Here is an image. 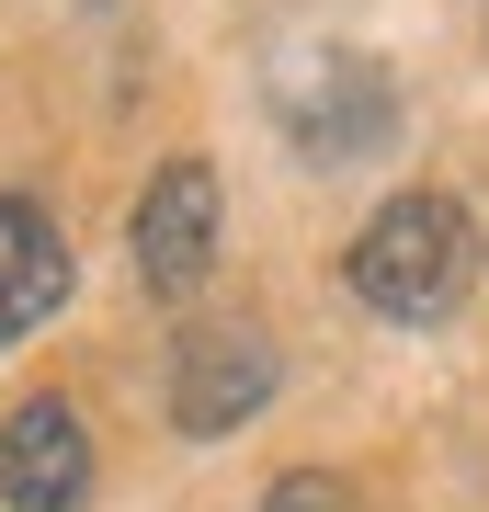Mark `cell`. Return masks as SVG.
<instances>
[{
  "label": "cell",
  "mask_w": 489,
  "mask_h": 512,
  "mask_svg": "<svg viewBox=\"0 0 489 512\" xmlns=\"http://www.w3.org/2000/svg\"><path fill=\"white\" fill-rule=\"evenodd\" d=\"M342 274L376 319H444L478 274V217L455 194H387L364 217V239L342 251Z\"/></svg>",
  "instance_id": "6da1fadb"
},
{
  "label": "cell",
  "mask_w": 489,
  "mask_h": 512,
  "mask_svg": "<svg viewBox=\"0 0 489 512\" xmlns=\"http://www.w3.org/2000/svg\"><path fill=\"white\" fill-rule=\"evenodd\" d=\"M273 114H285L296 160H319V171H364V160L399 148V80H387V57H364V46L296 57V69L273 80Z\"/></svg>",
  "instance_id": "7a4b0ae2"
},
{
  "label": "cell",
  "mask_w": 489,
  "mask_h": 512,
  "mask_svg": "<svg viewBox=\"0 0 489 512\" xmlns=\"http://www.w3.org/2000/svg\"><path fill=\"white\" fill-rule=\"evenodd\" d=\"M126 239H137V285L148 296H194L217 274V160H160Z\"/></svg>",
  "instance_id": "3957f363"
},
{
  "label": "cell",
  "mask_w": 489,
  "mask_h": 512,
  "mask_svg": "<svg viewBox=\"0 0 489 512\" xmlns=\"http://www.w3.org/2000/svg\"><path fill=\"white\" fill-rule=\"evenodd\" d=\"M273 376H285V365H273L262 330H194L182 365H171V421L194 444H217V433H239V421L273 399Z\"/></svg>",
  "instance_id": "277c9868"
},
{
  "label": "cell",
  "mask_w": 489,
  "mask_h": 512,
  "mask_svg": "<svg viewBox=\"0 0 489 512\" xmlns=\"http://www.w3.org/2000/svg\"><path fill=\"white\" fill-rule=\"evenodd\" d=\"M0 501L12 512H80L91 501V433L69 399H23L0 421Z\"/></svg>",
  "instance_id": "5b68a950"
},
{
  "label": "cell",
  "mask_w": 489,
  "mask_h": 512,
  "mask_svg": "<svg viewBox=\"0 0 489 512\" xmlns=\"http://www.w3.org/2000/svg\"><path fill=\"white\" fill-rule=\"evenodd\" d=\"M57 296H69V239L46 228V205L0 194V342H23Z\"/></svg>",
  "instance_id": "8992f818"
},
{
  "label": "cell",
  "mask_w": 489,
  "mask_h": 512,
  "mask_svg": "<svg viewBox=\"0 0 489 512\" xmlns=\"http://www.w3.org/2000/svg\"><path fill=\"white\" fill-rule=\"evenodd\" d=\"M262 512H364V501H353L330 467H285V478L262 490Z\"/></svg>",
  "instance_id": "52a82bcc"
}]
</instances>
